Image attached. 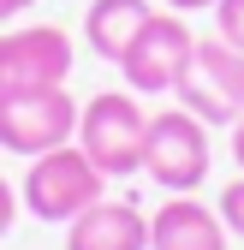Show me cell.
<instances>
[{
    "mask_svg": "<svg viewBox=\"0 0 244 250\" xmlns=\"http://www.w3.org/2000/svg\"><path fill=\"white\" fill-rule=\"evenodd\" d=\"M18 197H24V208L36 214V221L66 227V221H78L83 208H96L107 197V173L89 161V155L78 149V137H72V143H60L48 155H30Z\"/></svg>",
    "mask_w": 244,
    "mask_h": 250,
    "instance_id": "1",
    "label": "cell"
},
{
    "mask_svg": "<svg viewBox=\"0 0 244 250\" xmlns=\"http://www.w3.org/2000/svg\"><path fill=\"white\" fill-rule=\"evenodd\" d=\"M143 143H149V113L131 89H102L78 107V149L107 179L143 173Z\"/></svg>",
    "mask_w": 244,
    "mask_h": 250,
    "instance_id": "2",
    "label": "cell"
},
{
    "mask_svg": "<svg viewBox=\"0 0 244 250\" xmlns=\"http://www.w3.org/2000/svg\"><path fill=\"white\" fill-rule=\"evenodd\" d=\"M208 125L191 113V107H161L149 113V143H143V173L161 185L167 197H185L208 179Z\"/></svg>",
    "mask_w": 244,
    "mask_h": 250,
    "instance_id": "3",
    "label": "cell"
},
{
    "mask_svg": "<svg viewBox=\"0 0 244 250\" xmlns=\"http://www.w3.org/2000/svg\"><path fill=\"white\" fill-rule=\"evenodd\" d=\"M179 107H191L203 125H226L244 113V48H232L226 36H197L191 66L179 78Z\"/></svg>",
    "mask_w": 244,
    "mask_h": 250,
    "instance_id": "4",
    "label": "cell"
},
{
    "mask_svg": "<svg viewBox=\"0 0 244 250\" xmlns=\"http://www.w3.org/2000/svg\"><path fill=\"white\" fill-rule=\"evenodd\" d=\"M78 107L72 102V89L66 83H54V89H6L0 96V149L6 155H48L60 143H72L78 137Z\"/></svg>",
    "mask_w": 244,
    "mask_h": 250,
    "instance_id": "5",
    "label": "cell"
},
{
    "mask_svg": "<svg viewBox=\"0 0 244 250\" xmlns=\"http://www.w3.org/2000/svg\"><path fill=\"white\" fill-rule=\"evenodd\" d=\"M191 48H197V36H191L185 12L167 6V12H155L137 30V42L125 48V60H119V78H125L131 96H173L179 78H185V66H191Z\"/></svg>",
    "mask_w": 244,
    "mask_h": 250,
    "instance_id": "6",
    "label": "cell"
},
{
    "mask_svg": "<svg viewBox=\"0 0 244 250\" xmlns=\"http://www.w3.org/2000/svg\"><path fill=\"white\" fill-rule=\"evenodd\" d=\"M72 36L60 24L0 30V96L6 89H54L72 78Z\"/></svg>",
    "mask_w": 244,
    "mask_h": 250,
    "instance_id": "7",
    "label": "cell"
},
{
    "mask_svg": "<svg viewBox=\"0 0 244 250\" xmlns=\"http://www.w3.org/2000/svg\"><path fill=\"white\" fill-rule=\"evenodd\" d=\"M226 221L221 208L197 203L191 191L185 197H167L155 214H149V250H226Z\"/></svg>",
    "mask_w": 244,
    "mask_h": 250,
    "instance_id": "8",
    "label": "cell"
},
{
    "mask_svg": "<svg viewBox=\"0 0 244 250\" xmlns=\"http://www.w3.org/2000/svg\"><path fill=\"white\" fill-rule=\"evenodd\" d=\"M66 250H149V214L137 203L102 197L78 221H66Z\"/></svg>",
    "mask_w": 244,
    "mask_h": 250,
    "instance_id": "9",
    "label": "cell"
},
{
    "mask_svg": "<svg viewBox=\"0 0 244 250\" xmlns=\"http://www.w3.org/2000/svg\"><path fill=\"white\" fill-rule=\"evenodd\" d=\"M149 18H155L149 0H89V12H83V42H89L96 60L119 66L125 48L137 42V30H143Z\"/></svg>",
    "mask_w": 244,
    "mask_h": 250,
    "instance_id": "10",
    "label": "cell"
},
{
    "mask_svg": "<svg viewBox=\"0 0 244 250\" xmlns=\"http://www.w3.org/2000/svg\"><path fill=\"white\" fill-rule=\"evenodd\" d=\"M215 208H221V221H226V232H232V238H244V173L221 185V203H215Z\"/></svg>",
    "mask_w": 244,
    "mask_h": 250,
    "instance_id": "11",
    "label": "cell"
},
{
    "mask_svg": "<svg viewBox=\"0 0 244 250\" xmlns=\"http://www.w3.org/2000/svg\"><path fill=\"white\" fill-rule=\"evenodd\" d=\"M215 36H226L232 48H244V0H221L215 6Z\"/></svg>",
    "mask_w": 244,
    "mask_h": 250,
    "instance_id": "12",
    "label": "cell"
},
{
    "mask_svg": "<svg viewBox=\"0 0 244 250\" xmlns=\"http://www.w3.org/2000/svg\"><path fill=\"white\" fill-rule=\"evenodd\" d=\"M12 221H18V191H12L6 179H0V238L12 232Z\"/></svg>",
    "mask_w": 244,
    "mask_h": 250,
    "instance_id": "13",
    "label": "cell"
},
{
    "mask_svg": "<svg viewBox=\"0 0 244 250\" xmlns=\"http://www.w3.org/2000/svg\"><path fill=\"white\" fill-rule=\"evenodd\" d=\"M167 6H173V12H185V18H191V12H215V6H221V0H167Z\"/></svg>",
    "mask_w": 244,
    "mask_h": 250,
    "instance_id": "14",
    "label": "cell"
},
{
    "mask_svg": "<svg viewBox=\"0 0 244 250\" xmlns=\"http://www.w3.org/2000/svg\"><path fill=\"white\" fill-rule=\"evenodd\" d=\"M232 161H238V173H244V113L232 119Z\"/></svg>",
    "mask_w": 244,
    "mask_h": 250,
    "instance_id": "15",
    "label": "cell"
},
{
    "mask_svg": "<svg viewBox=\"0 0 244 250\" xmlns=\"http://www.w3.org/2000/svg\"><path fill=\"white\" fill-rule=\"evenodd\" d=\"M30 6H36V0H0V24H12V18L30 12Z\"/></svg>",
    "mask_w": 244,
    "mask_h": 250,
    "instance_id": "16",
    "label": "cell"
}]
</instances>
